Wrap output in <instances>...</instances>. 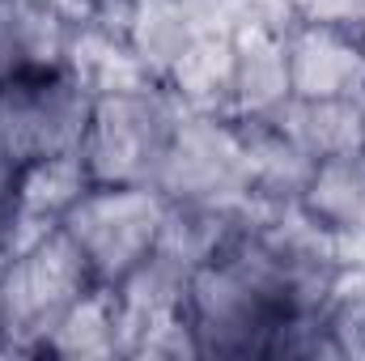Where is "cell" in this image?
I'll return each instance as SVG.
<instances>
[{"instance_id": "obj_16", "label": "cell", "mask_w": 365, "mask_h": 361, "mask_svg": "<svg viewBox=\"0 0 365 361\" xmlns=\"http://www.w3.org/2000/svg\"><path fill=\"white\" fill-rule=\"evenodd\" d=\"M280 9L293 21L331 26V30L365 39V0H280Z\"/></svg>"}, {"instance_id": "obj_12", "label": "cell", "mask_w": 365, "mask_h": 361, "mask_svg": "<svg viewBox=\"0 0 365 361\" xmlns=\"http://www.w3.org/2000/svg\"><path fill=\"white\" fill-rule=\"evenodd\" d=\"M162 90H170V98L182 111L230 119V106H234V30L195 39L175 60V68L166 73Z\"/></svg>"}, {"instance_id": "obj_11", "label": "cell", "mask_w": 365, "mask_h": 361, "mask_svg": "<svg viewBox=\"0 0 365 361\" xmlns=\"http://www.w3.org/2000/svg\"><path fill=\"white\" fill-rule=\"evenodd\" d=\"M242 153H247V175L251 195L264 204H297L314 162L276 128L272 119H234Z\"/></svg>"}, {"instance_id": "obj_19", "label": "cell", "mask_w": 365, "mask_h": 361, "mask_svg": "<svg viewBox=\"0 0 365 361\" xmlns=\"http://www.w3.org/2000/svg\"><path fill=\"white\" fill-rule=\"evenodd\" d=\"M4 268H9V247L0 243V280H4ZM0 353H9V349H4V340H0Z\"/></svg>"}, {"instance_id": "obj_2", "label": "cell", "mask_w": 365, "mask_h": 361, "mask_svg": "<svg viewBox=\"0 0 365 361\" xmlns=\"http://www.w3.org/2000/svg\"><path fill=\"white\" fill-rule=\"evenodd\" d=\"M182 106L162 86L93 98V119L81 145L90 179L102 187H153Z\"/></svg>"}, {"instance_id": "obj_1", "label": "cell", "mask_w": 365, "mask_h": 361, "mask_svg": "<svg viewBox=\"0 0 365 361\" xmlns=\"http://www.w3.org/2000/svg\"><path fill=\"white\" fill-rule=\"evenodd\" d=\"M98 289L90 264L73 247V238L56 225L26 251L9 255V268L0 280V340L9 353L38 357L47 336L60 327V319Z\"/></svg>"}, {"instance_id": "obj_5", "label": "cell", "mask_w": 365, "mask_h": 361, "mask_svg": "<svg viewBox=\"0 0 365 361\" xmlns=\"http://www.w3.org/2000/svg\"><path fill=\"white\" fill-rule=\"evenodd\" d=\"M153 187L175 204H200L217 213H242L251 195L247 153L234 119L182 111L179 128L166 145Z\"/></svg>"}, {"instance_id": "obj_7", "label": "cell", "mask_w": 365, "mask_h": 361, "mask_svg": "<svg viewBox=\"0 0 365 361\" xmlns=\"http://www.w3.org/2000/svg\"><path fill=\"white\" fill-rule=\"evenodd\" d=\"M284 56L293 98H361L365 93V39L293 21L284 13Z\"/></svg>"}, {"instance_id": "obj_17", "label": "cell", "mask_w": 365, "mask_h": 361, "mask_svg": "<svg viewBox=\"0 0 365 361\" xmlns=\"http://www.w3.org/2000/svg\"><path fill=\"white\" fill-rule=\"evenodd\" d=\"M17 179H21V166L4 158L0 149V238L9 234V225L17 221Z\"/></svg>"}, {"instance_id": "obj_4", "label": "cell", "mask_w": 365, "mask_h": 361, "mask_svg": "<svg viewBox=\"0 0 365 361\" xmlns=\"http://www.w3.org/2000/svg\"><path fill=\"white\" fill-rule=\"evenodd\" d=\"M166 208H170V200L158 187H102V183H93L64 213L60 230L73 238V247L90 264L93 280L115 289L153 251Z\"/></svg>"}, {"instance_id": "obj_10", "label": "cell", "mask_w": 365, "mask_h": 361, "mask_svg": "<svg viewBox=\"0 0 365 361\" xmlns=\"http://www.w3.org/2000/svg\"><path fill=\"white\" fill-rule=\"evenodd\" d=\"M272 123L310 158L327 162L365 149V93L361 98H289Z\"/></svg>"}, {"instance_id": "obj_14", "label": "cell", "mask_w": 365, "mask_h": 361, "mask_svg": "<svg viewBox=\"0 0 365 361\" xmlns=\"http://www.w3.org/2000/svg\"><path fill=\"white\" fill-rule=\"evenodd\" d=\"M68 73L93 93H128V90H145V86H158L136 51L128 47V39H115V34H102L93 26H77L73 30V43H68Z\"/></svg>"}, {"instance_id": "obj_15", "label": "cell", "mask_w": 365, "mask_h": 361, "mask_svg": "<svg viewBox=\"0 0 365 361\" xmlns=\"http://www.w3.org/2000/svg\"><path fill=\"white\" fill-rule=\"evenodd\" d=\"M323 327L340 361H365V260H353L336 272L323 302Z\"/></svg>"}, {"instance_id": "obj_9", "label": "cell", "mask_w": 365, "mask_h": 361, "mask_svg": "<svg viewBox=\"0 0 365 361\" xmlns=\"http://www.w3.org/2000/svg\"><path fill=\"white\" fill-rule=\"evenodd\" d=\"M73 21L38 0H0V86L68 64Z\"/></svg>"}, {"instance_id": "obj_18", "label": "cell", "mask_w": 365, "mask_h": 361, "mask_svg": "<svg viewBox=\"0 0 365 361\" xmlns=\"http://www.w3.org/2000/svg\"><path fill=\"white\" fill-rule=\"evenodd\" d=\"M38 4H47L51 13H60L73 26H86V17H90V0H38Z\"/></svg>"}, {"instance_id": "obj_6", "label": "cell", "mask_w": 365, "mask_h": 361, "mask_svg": "<svg viewBox=\"0 0 365 361\" xmlns=\"http://www.w3.org/2000/svg\"><path fill=\"white\" fill-rule=\"evenodd\" d=\"M293 98L284 56V9H255L234 26V106L230 119H272Z\"/></svg>"}, {"instance_id": "obj_13", "label": "cell", "mask_w": 365, "mask_h": 361, "mask_svg": "<svg viewBox=\"0 0 365 361\" xmlns=\"http://www.w3.org/2000/svg\"><path fill=\"white\" fill-rule=\"evenodd\" d=\"M38 357H68V361H90V357H123V332H119V306L115 289L98 285L90 289L47 336Z\"/></svg>"}, {"instance_id": "obj_8", "label": "cell", "mask_w": 365, "mask_h": 361, "mask_svg": "<svg viewBox=\"0 0 365 361\" xmlns=\"http://www.w3.org/2000/svg\"><path fill=\"white\" fill-rule=\"evenodd\" d=\"M297 208L331 234L349 260H365V149L314 162Z\"/></svg>"}, {"instance_id": "obj_3", "label": "cell", "mask_w": 365, "mask_h": 361, "mask_svg": "<svg viewBox=\"0 0 365 361\" xmlns=\"http://www.w3.org/2000/svg\"><path fill=\"white\" fill-rule=\"evenodd\" d=\"M90 119L93 93L68 73V64L0 86V149L17 166L81 153Z\"/></svg>"}]
</instances>
